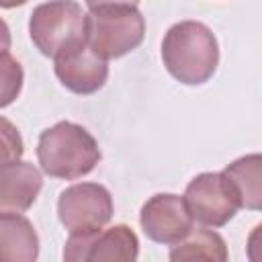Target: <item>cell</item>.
Returning <instances> with one entry per match:
<instances>
[{
	"instance_id": "7c38bea8",
	"label": "cell",
	"mask_w": 262,
	"mask_h": 262,
	"mask_svg": "<svg viewBox=\"0 0 262 262\" xmlns=\"http://www.w3.org/2000/svg\"><path fill=\"white\" fill-rule=\"evenodd\" d=\"M223 174L231 180L244 209L262 211V154H246L233 160Z\"/></svg>"
},
{
	"instance_id": "30bf717a",
	"label": "cell",
	"mask_w": 262,
	"mask_h": 262,
	"mask_svg": "<svg viewBox=\"0 0 262 262\" xmlns=\"http://www.w3.org/2000/svg\"><path fill=\"white\" fill-rule=\"evenodd\" d=\"M43 188L41 172L23 160H12L0 168V211L23 213L33 207Z\"/></svg>"
},
{
	"instance_id": "e0dca14e",
	"label": "cell",
	"mask_w": 262,
	"mask_h": 262,
	"mask_svg": "<svg viewBox=\"0 0 262 262\" xmlns=\"http://www.w3.org/2000/svg\"><path fill=\"white\" fill-rule=\"evenodd\" d=\"M139 0H86L88 8H96L100 4H137Z\"/></svg>"
},
{
	"instance_id": "2e32d148",
	"label": "cell",
	"mask_w": 262,
	"mask_h": 262,
	"mask_svg": "<svg viewBox=\"0 0 262 262\" xmlns=\"http://www.w3.org/2000/svg\"><path fill=\"white\" fill-rule=\"evenodd\" d=\"M246 256L250 262H262V223H258L246 242Z\"/></svg>"
},
{
	"instance_id": "ac0fdd59",
	"label": "cell",
	"mask_w": 262,
	"mask_h": 262,
	"mask_svg": "<svg viewBox=\"0 0 262 262\" xmlns=\"http://www.w3.org/2000/svg\"><path fill=\"white\" fill-rule=\"evenodd\" d=\"M27 0H0L2 8H14V6H23Z\"/></svg>"
},
{
	"instance_id": "8fae6325",
	"label": "cell",
	"mask_w": 262,
	"mask_h": 262,
	"mask_svg": "<svg viewBox=\"0 0 262 262\" xmlns=\"http://www.w3.org/2000/svg\"><path fill=\"white\" fill-rule=\"evenodd\" d=\"M0 252L4 260L12 262H35L39 256V237L33 223L16 213H0Z\"/></svg>"
},
{
	"instance_id": "6da1fadb",
	"label": "cell",
	"mask_w": 262,
	"mask_h": 262,
	"mask_svg": "<svg viewBox=\"0 0 262 262\" xmlns=\"http://www.w3.org/2000/svg\"><path fill=\"white\" fill-rule=\"evenodd\" d=\"M162 61L168 74L186 86H201L219 66V45L213 31L199 20L172 25L162 41Z\"/></svg>"
},
{
	"instance_id": "8992f818",
	"label": "cell",
	"mask_w": 262,
	"mask_h": 262,
	"mask_svg": "<svg viewBox=\"0 0 262 262\" xmlns=\"http://www.w3.org/2000/svg\"><path fill=\"white\" fill-rule=\"evenodd\" d=\"M184 199L196 223L205 227H223L242 209V201L223 172H203L196 174L186 190Z\"/></svg>"
},
{
	"instance_id": "7a4b0ae2",
	"label": "cell",
	"mask_w": 262,
	"mask_h": 262,
	"mask_svg": "<svg viewBox=\"0 0 262 262\" xmlns=\"http://www.w3.org/2000/svg\"><path fill=\"white\" fill-rule=\"evenodd\" d=\"M100 158L98 141L78 123L59 121L39 135L37 160L41 170L51 178H82L96 168Z\"/></svg>"
},
{
	"instance_id": "5b68a950",
	"label": "cell",
	"mask_w": 262,
	"mask_h": 262,
	"mask_svg": "<svg viewBox=\"0 0 262 262\" xmlns=\"http://www.w3.org/2000/svg\"><path fill=\"white\" fill-rule=\"evenodd\" d=\"M139 256V239L129 225H113L108 229H82L72 231L66 248L63 260L68 262H133Z\"/></svg>"
},
{
	"instance_id": "9c48e42d",
	"label": "cell",
	"mask_w": 262,
	"mask_h": 262,
	"mask_svg": "<svg viewBox=\"0 0 262 262\" xmlns=\"http://www.w3.org/2000/svg\"><path fill=\"white\" fill-rule=\"evenodd\" d=\"M55 76L74 94H94L98 92L108 78V63L104 57H100L88 43L59 55L53 59Z\"/></svg>"
},
{
	"instance_id": "52a82bcc",
	"label": "cell",
	"mask_w": 262,
	"mask_h": 262,
	"mask_svg": "<svg viewBox=\"0 0 262 262\" xmlns=\"http://www.w3.org/2000/svg\"><path fill=\"white\" fill-rule=\"evenodd\" d=\"M113 196L98 182L72 184L57 199V217L70 233L104 227L113 219Z\"/></svg>"
},
{
	"instance_id": "ba28073f",
	"label": "cell",
	"mask_w": 262,
	"mask_h": 262,
	"mask_svg": "<svg viewBox=\"0 0 262 262\" xmlns=\"http://www.w3.org/2000/svg\"><path fill=\"white\" fill-rule=\"evenodd\" d=\"M139 223L143 233L162 246H176L194 229V217L186 199L172 192L149 196L141 207Z\"/></svg>"
},
{
	"instance_id": "277c9868",
	"label": "cell",
	"mask_w": 262,
	"mask_h": 262,
	"mask_svg": "<svg viewBox=\"0 0 262 262\" xmlns=\"http://www.w3.org/2000/svg\"><path fill=\"white\" fill-rule=\"evenodd\" d=\"M86 35L100 57L119 59L143 43L145 18L135 4H100L86 14Z\"/></svg>"
},
{
	"instance_id": "4fadbf2b",
	"label": "cell",
	"mask_w": 262,
	"mask_h": 262,
	"mask_svg": "<svg viewBox=\"0 0 262 262\" xmlns=\"http://www.w3.org/2000/svg\"><path fill=\"white\" fill-rule=\"evenodd\" d=\"M229 258L225 239L205 225L201 229H192L180 244L172 246L170 260L182 262V260H211V262H225Z\"/></svg>"
},
{
	"instance_id": "9a60e30c",
	"label": "cell",
	"mask_w": 262,
	"mask_h": 262,
	"mask_svg": "<svg viewBox=\"0 0 262 262\" xmlns=\"http://www.w3.org/2000/svg\"><path fill=\"white\" fill-rule=\"evenodd\" d=\"M0 125H2V164H6L23 156V139L6 117H2Z\"/></svg>"
},
{
	"instance_id": "5bb4252c",
	"label": "cell",
	"mask_w": 262,
	"mask_h": 262,
	"mask_svg": "<svg viewBox=\"0 0 262 262\" xmlns=\"http://www.w3.org/2000/svg\"><path fill=\"white\" fill-rule=\"evenodd\" d=\"M23 86V70L16 59L10 57L8 49L2 51V106H8L20 92Z\"/></svg>"
},
{
	"instance_id": "3957f363",
	"label": "cell",
	"mask_w": 262,
	"mask_h": 262,
	"mask_svg": "<svg viewBox=\"0 0 262 262\" xmlns=\"http://www.w3.org/2000/svg\"><path fill=\"white\" fill-rule=\"evenodd\" d=\"M29 37L45 57H59L84 43L86 12L76 0H49L33 8Z\"/></svg>"
}]
</instances>
